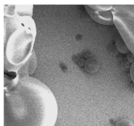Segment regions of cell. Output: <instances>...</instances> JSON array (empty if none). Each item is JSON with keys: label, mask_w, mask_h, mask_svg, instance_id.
<instances>
[{"label": "cell", "mask_w": 134, "mask_h": 126, "mask_svg": "<svg viewBox=\"0 0 134 126\" xmlns=\"http://www.w3.org/2000/svg\"><path fill=\"white\" fill-rule=\"evenodd\" d=\"M57 105L44 85L24 81L5 90L4 126H54Z\"/></svg>", "instance_id": "1"}, {"label": "cell", "mask_w": 134, "mask_h": 126, "mask_svg": "<svg viewBox=\"0 0 134 126\" xmlns=\"http://www.w3.org/2000/svg\"><path fill=\"white\" fill-rule=\"evenodd\" d=\"M113 14L114 21L121 37L134 55V5L116 6Z\"/></svg>", "instance_id": "2"}, {"label": "cell", "mask_w": 134, "mask_h": 126, "mask_svg": "<svg viewBox=\"0 0 134 126\" xmlns=\"http://www.w3.org/2000/svg\"><path fill=\"white\" fill-rule=\"evenodd\" d=\"M98 62L95 59H88L85 61V69L87 71H89L90 72H94L96 71L98 69Z\"/></svg>", "instance_id": "3"}, {"label": "cell", "mask_w": 134, "mask_h": 126, "mask_svg": "<svg viewBox=\"0 0 134 126\" xmlns=\"http://www.w3.org/2000/svg\"><path fill=\"white\" fill-rule=\"evenodd\" d=\"M116 47L118 50L122 53H128L129 49L121 37H119L116 41Z\"/></svg>", "instance_id": "4"}, {"label": "cell", "mask_w": 134, "mask_h": 126, "mask_svg": "<svg viewBox=\"0 0 134 126\" xmlns=\"http://www.w3.org/2000/svg\"><path fill=\"white\" fill-rule=\"evenodd\" d=\"M115 126H134L133 123L128 119H121L119 120Z\"/></svg>", "instance_id": "5"}, {"label": "cell", "mask_w": 134, "mask_h": 126, "mask_svg": "<svg viewBox=\"0 0 134 126\" xmlns=\"http://www.w3.org/2000/svg\"><path fill=\"white\" fill-rule=\"evenodd\" d=\"M127 59L130 63H133L134 62V55L131 52H128L127 54Z\"/></svg>", "instance_id": "6"}, {"label": "cell", "mask_w": 134, "mask_h": 126, "mask_svg": "<svg viewBox=\"0 0 134 126\" xmlns=\"http://www.w3.org/2000/svg\"><path fill=\"white\" fill-rule=\"evenodd\" d=\"M130 74L131 79L134 83V62L131 65V67L130 69Z\"/></svg>", "instance_id": "7"}, {"label": "cell", "mask_w": 134, "mask_h": 126, "mask_svg": "<svg viewBox=\"0 0 134 126\" xmlns=\"http://www.w3.org/2000/svg\"><path fill=\"white\" fill-rule=\"evenodd\" d=\"M121 66H122V69L125 70H128V68L130 69V67H131V66H130L129 62H128L126 61H125L124 62H122Z\"/></svg>", "instance_id": "8"}, {"label": "cell", "mask_w": 134, "mask_h": 126, "mask_svg": "<svg viewBox=\"0 0 134 126\" xmlns=\"http://www.w3.org/2000/svg\"><path fill=\"white\" fill-rule=\"evenodd\" d=\"M84 64V59L83 58H80L79 61V64L80 66H83Z\"/></svg>", "instance_id": "9"}, {"label": "cell", "mask_w": 134, "mask_h": 126, "mask_svg": "<svg viewBox=\"0 0 134 126\" xmlns=\"http://www.w3.org/2000/svg\"><path fill=\"white\" fill-rule=\"evenodd\" d=\"M130 88L132 90H134V83L133 82L131 83V84H130Z\"/></svg>", "instance_id": "10"}]
</instances>
